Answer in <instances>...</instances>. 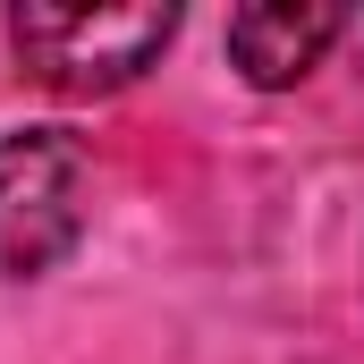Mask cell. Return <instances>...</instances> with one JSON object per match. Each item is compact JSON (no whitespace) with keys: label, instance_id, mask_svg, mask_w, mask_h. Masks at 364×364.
Wrapping results in <instances>:
<instances>
[{"label":"cell","instance_id":"6da1fadb","mask_svg":"<svg viewBox=\"0 0 364 364\" xmlns=\"http://www.w3.org/2000/svg\"><path fill=\"white\" fill-rule=\"evenodd\" d=\"M9 43H17V68L34 85L93 102V93L136 85L170 43H178V9H60V0H26L9 17Z\"/></svg>","mask_w":364,"mask_h":364},{"label":"cell","instance_id":"3957f363","mask_svg":"<svg viewBox=\"0 0 364 364\" xmlns=\"http://www.w3.org/2000/svg\"><path fill=\"white\" fill-rule=\"evenodd\" d=\"M339 34H348V9H331V0H255V9H229V60H237L246 85H263V93L314 77Z\"/></svg>","mask_w":364,"mask_h":364},{"label":"cell","instance_id":"7a4b0ae2","mask_svg":"<svg viewBox=\"0 0 364 364\" xmlns=\"http://www.w3.org/2000/svg\"><path fill=\"white\" fill-rule=\"evenodd\" d=\"M85 186H93V161L68 127L0 136V279H43L77 255Z\"/></svg>","mask_w":364,"mask_h":364}]
</instances>
